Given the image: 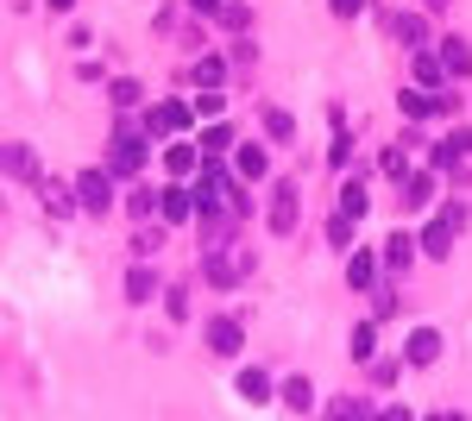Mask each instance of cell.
<instances>
[{"instance_id":"1","label":"cell","mask_w":472,"mask_h":421,"mask_svg":"<svg viewBox=\"0 0 472 421\" xmlns=\"http://www.w3.org/2000/svg\"><path fill=\"white\" fill-rule=\"evenodd\" d=\"M146 158H152V152H146V138L120 132V138H114V152H107V170H114V176H139V170H146Z\"/></svg>"},{"instance_id":"2","label":"cell","mask_w":472,"mask_h":421,"mask_svg":"<svg viewBox=\"0 0 472 421\" xmlns=\"http://www.w3.org/2000/svg\"><path fill=\"white\" fill-rule=\"evenodd\" d=\"M107 176H114V170H83V176H76V207H89V214H107V207H114Z\"/></svg>"},{"instance_id":"3","label":"cell","mask_w":472,"mask_h":421,"mask_svg":"<svg viewBox=\"0 0 472 421\" xmlns=\"http://www.w3.org/2000/svg\"><path fill=\"white\" fill-rule=\"evenodd\" d=\"M460 221H466V207L453 201L441 221H429V233H422V252H429V258H447V246H453V233H460Z\"/></svg>"},{"instance_id":"4","label":"cell","mask_w":472,"mask_h":421,"mask_svg":"<svg viewBox=\"0 0 472 421\" xmlns=\"http://www.w3.org/2000/svg\"><path fill=\"white\" fill-rule=\"evenodd\" d=\"M403 113H410V120H429V113H453V95L447 89H410V95H403Z\"/></svg>"},{"instance_id":"5","label":"cell","mask_w":472,"mask_h":421,"mask_svg":"<svg viewBox=\"0 0 472 421\" xmlns=\"http://www.w3.org/2000/svg\"><path fill=\"white\" fill-rule=\"evenodd\" d=\"M195 207H201V195H189V189H164L158 214H164L170 227H183V221H195Z\"/></svg>"},{"instance_id":"6","label":"cell","mask_w":472,"mask_h":421,"mask_svg":"<svg viewBox=\"0 0 472 421\" xmlns=\"http://www.w3.org/2000/svg\"><path fill=\"white\" fill-rule=\"evenodd\" d=\"M466 158H472V132H447L435 145V170H460Z\"/></svg>"},{"instance_id":"7","label":"cell","mask_w":472,"mask_h":421,"mask_svg":"<svg viewBox=\"0 0 472 421\" xmlns=\"http://www.w3.org/2000/svg\"><path fill=\"white\" fill-rule=\"evenodd\" d=\"M240 339H246V333H240V321H233V315H215V321H208V346H215V353H227V359H233V353H240Z\"/></svg>"},{"instance_id":"8","label":"cell","mask_w":472,"mask_h":421,"mask_svg":"<svg viewBox=\"0 0 472 421\" xmlns=\"http://www.w3.org/2000/svg\"><path fill=\"white\" fill-rule=\"evenodd\" d=\"M384 32L403 38V44H416V51H422V38H429V26H422L416 13H384Z\"/></svg>"},{"instance_id":"9","label":"cell","mask_w":472,"mask_h":421,"mask_svg":"<svg viewBox=\"0 0 472 421\" xmlns=\"http://www.w3.org/2000/svg\"><path fill=\"white\" fill-rule=\"evenodd\" d=\"M416 82L422 89H447V57L441 51H416Z\"/></svg>"},{"instance_id":"10","label":"cell","mask_w":472,"mask_h":421,"mask_svg":"<svg viewBox=\"0 0 472 421\" xmlns=\"http://www.w3.org/2000/svg\"><path fill=\"white\" fill-rule=\"evenodd\" d=\"M378 258H384V252H353V258H347V284H353V290H372V284H378Z\"/></svg>"},{"instance_id":"11","label":"cell","mask_w":472,"mask_h":421,"mask_svg":"<svg viewBox=\"0 0 472 421\" xmlns=\"http://www.w3.org/2000/svg\"><path fill=\"white\" fill-rule=\"evenodd\" d=\"M146 126H152V132H183V126H189V107H183V101H158Z\"/></svg>"},{"instance_id":"12","label":"cell","mask_w":472,"mask_h":421,"mask_svg":"<svg viewBox=\"0 0 472 421\" xmlns=\"http://www.w3.org/2000/svg\"><path fill=\"white\" fill-rule=\"evenodd\" d=\"M347 353H353L359 365H372V359H378V327H372V321H359V327H353V346H347Z\"/></svg>"},{"instance_id":"13","label":"cell","mask_w":472,"mask_h":421,"mask_svg":"<svg viewBox=\"0 0 472 421\" xmlns=\"http://www.w3.org/2000/svg\"><path fill=\"white\" fill-rule=\"evenodd\" d=\"M435 359H441V333H435V327H422V333L410 339V365H435Z\"/></svg>"},{"instance_id":"14","label":"cell","mask_w":472,"mask_h":421,"mask_svg":"<svg viewBox=\"0 0 472 421\" xmlns=\"http://www.w3.org/2000/svg\"><path fill=\"white\" fill-rule=\"evenodd\" d=\"M441 57H447V76H472V51H466V38H441Z\"/></svg>"},{"instance_id":"15","label":"cell","mask_w":472,"mask_h":421,"mask_svg":"<svg viewBox=\"0 0 472 421\" xmlns=\"http://www.w3.org/2000/svg\"><path fill=\"white\" fill-rule=\"evenodd\" d=\"M233 170H240L246 183H258V176L271 170V164H264V152H258V145H240V152H233Z\"/></svg>"},{"instance_id":"16","label":"cell","mask_w":472,"mask_h":421,"mask_svg":"<svg viewBox=\"0 0 472 421\" xmlns=\"http://www.w3.org/2000/svg\"><path fill=\"white\" fill-rule=\"evenodd\" d=\"M208 277L227 290V284H240V277H246V258H221V252H215V258H208Z\"/></svg>"},{"instance_id":"17","label":"cell","mask_w":472,"mask_h":421,"mask_svg":"<svg viewBox=\"0 0 472 421\" xmlns=\"http://www.w3.org/2000/svg\"><path fill=\"white\" fill-rule=\"evenodd\" d=\"M221 76H227L221 57H195V82H201V89H221Z\"/></svg>"},{"instance_id":"18","label":"cell","mask_w":472,"mask_h":421,"mask_svg":"<svg viewBox=\"0 0 472 421\" xmlns=\"http://www.w3.org/2000/svg\"><path fill=\"white\" fill-rule=\"evenodd\" d=\"M271 227H278V233H290V227H296V195H290V189H284V195H278V207H271Z\"/></svg>"},{"instance_id":"19","label":"cell","mask_w":472,"mask_h":421,"mask_svg":"<svg viewBox=\"0 0 472 421\" xmlns=\"http://www.w3.org/2000/svg\"><path fill=\"white\" fill-rule=\"evenodd\" d=\"M152 290H158V277H152L146 264H139V270H132V277H126V296H132V302H146Z\"/></svg>"},{"instance_id":"20","label":"cell","mask_w":472,"mask_h":421,"mask_svg":"<svg viewBox=\"0 0 472 421\" xmlns=\"http://www.w3.org/2000/svg\"><path fill=\"white\" fill-rule=\"evenodd\" d=\"M164 164H170V176H189V170H195V145H170Z\"/></svg>"},{"instance_id":"21","label":"cell","mask_w":472,"mask_h":421,"mask_svg":"<svg viewBox=\"0 0 472 421\" xmlns=\"http://www.w3.org/2000/svg\"><path fill=\"white\" fill-rule=\"evenodd\" d=\"M341 214H347V221H359V214H366V189H359V183H347V189H341Z\"/></svg>"},{"instance_id":"22","label":"cell","mask_w":472,"mask_h":421,"mask_svg":"<svg viewBox=\"0 0 472 421\" xmlns=\"http://www.w3.org/2000/svg\"><path fill=\"white\" fill-rule=\"evenodd\" d=\"M384 264H390V270L410 264V239H403V233H390V239H384Z\"/></svg>"},{"instance_id":"23","label":"cell","mask_w":472,"mask_h":421,"mask_svg":"<svg viewBox=\"0 0 472 421\" xmlns=\"http://www.w3.org/2000/svg\"><path fill=\"white\" fill-rule=\"evenodd\" d=\"M435 195V176H410V183H403V201H410V207H422Z\"/></svg>"},{"instance_id":"24","label":"cell","mask_w":472,"mask_h":421,"mask_svg":"<svg viewBox=\"0 0 472 421\" xmlns=\"http://www.w3.org/2000/svg\"><path fill=\"white\" fill-rule=\"evenodd\" d=\"M264 390H271V384H264V371H240V396H246V402H264Z\"/></svg>"},{"instance_id":"25","label":"cell","mask_w":472,"mask_h":421,"mask_svg":"<svg viewBox=\"0 0 472 421\" xmlns=\"http://www.w3.org/2000/svg\"><path fill=\"white\" fill-rule=\"evenodd\" d=\"M284 402H290V409H309V402H315L309 378H290V384H284Z\"/></svg>"},{"instance_id":"26","label":"cell","mask_w":472,"mask_h":421,"mask_svg":"<svg viewBox=\"0 0 472 421\" xmlns=\"http://www.w3.org/2000/svg\"><path fill=\"white\" fill-rule=\"evenodd\" d=\"M264 132H271V138H290V132H296V120H290L284 107H271V113H264Z\"/></svg>"},{"instance_id":"27","label":"cell","mask_w":472,"mask_h":421,"mask_svg":"<svg viewBox=\"0 0 472 421\" xmlns=\"http://www.w3.org/2000/svg\"><path fill=\"white\" fill-rule=\"evenodd\" d=\"M378 164H384V176H390V183H410V164H403V152H397V145H390Z\"/></svg>"},{"instance_id":"28","label":"cell","mask_w":472,"mask_h":421,"mask_svg":"<svg viewBox=\"0 0 472 421\" xmlns=\"http://www.w3.org/2000/svg\"><path fill=\"white\" fill-rule=\"evenodd\" d=\"M158 201H164V195H152V189H132V195H126V207H132V221H139V214H152Z\"/></svg>"},{"instance_id":"29","label":"cell","mask_w":472,"mask_h":421,"mask_svg":"<svg viewBox=\"0 0 472 421\" xmlns=\"http://www.w3.org/2000/svg\"><path fill=\"white\" fill-rule=\"evenodd\" d=\"M327 239H334V246H347V239H353V221L341 214V207H334V221H327Z\"/></svg>"},{"instance_id":"30","label":"cell","mask_w":472,"mask_h":421,"mask_svg":"<svg viewBox=\"0 0 472 421\" xmlns=\"http://www.w3.org/2000/svg\"><path fill=\"white\" fill-rule=\"evenodd\" d=\"M164 308H170V321H189V290H170V302H164Z\"/></svg>"},{"instance_id":"31","label":"cell","mask_w":472,"mask_h":421,"mask_svg":"<svg viewBox=\"0 0 472 421\" xmlns=\"http://www.w3.org/2000/svg\"><path fill=\"white\" fill-rule=\"evenodd\" d=\"M201 145H208V152H227V145H233V132H227V126H208V138H201Z\"/></svg>"},{"instance_id":"32","label":"cell","mask_w":472,"mask_h":421,"mask_svg":"<svg viewBox=\"0 0 472 421\" xmlns=\"http://www.w3.org/2000/svg\"><path fill=\"white\" fill-rule=\"evenodd\" d=\"M44 201H51V214H70V195H63L57 183H44Z\"/></svg>"},{"instance_id":"33","label":"cell","mask_w":472,"mask_h":421,"mask_svg":"<svg viewBox=\"0 0 472 421\" xmlns=\"http://www.w3.org/2000/svg\"><path fill=\"white\" fill-rule=\"evenodd\" d=\"M139 101V82H114V107H132Z\"/></svg>"},{"instance_id":"34","label":"cell","mask_w":472,"mask_h":421,"mask_svg":"<svg viewBox=\"0 0 472 421\" xmlns=\"http://www.w3.org/2000/svg\"><path fill=\"white\" fill-rule=\"evenodd\" d=\"M372 371H378V384H397V371H403V365H397V359H372Z\"/></svg>"},{"instance_id":"35","label":"cell","mask_w":472,"mask_h":421,"mask_svg":"<svg viewBox=\"0 0 472 421\" xmlns=\"http://www.w3.org/2000/svg\"><path fill=\"white\" fill-rule=\"evenodd\" d=\"M327 7L341 13V19H353V13H366V0H327Z\"/></svg>"},{"instance_id":"36","label":"cell","mask_w":472,"mask_h":421,"mask_svg":"<svg viewBox=\"0 0 472 421\" xmlns=\"http://www.w3.org/2000/svg\"><path fill=\"white\" fill-rule=\"evenodd\" d=\"M189 7H195V13H221V0H189Z\"/></svg>"},{"instance_id":"37","label":"cell","mask_w":472,"mask_h":421,"mask_svg":"<svg viewBox=\"0 0 472 421\" xmlns=\"http://www.w3.org/2000/svg\"><path fill=\"white\" fill-rule=\"evenodd\" d=\"M44 7H57V13H70V7H76V0H44Z\"/></svg>"},{"instance_id":"38","label":"cell","mask_w":472,"mask_h":421,"mask_svg":"<svg viewBox=\"0 0 472 421\" xmlns=\"http://www.w3.org/2000/svg\"><path fill=\"white\" fill-rule=\"evenodd\" d=\"M422 7H441V0H422Z\"/></svg>"}]
</instances>
